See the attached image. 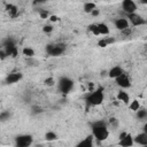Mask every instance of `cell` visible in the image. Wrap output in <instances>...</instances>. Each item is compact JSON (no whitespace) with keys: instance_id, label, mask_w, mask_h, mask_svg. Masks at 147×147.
<instances>
[{"instance_id":"obj_21","label":"cell","mask_w":147,"mask_h":147,"mask_svg":"<svg viewBox=\"0 0 147 147\" xmlns=\"http://www.w3.org/2000/svg\"><path fill=\"white\" fill-rule=\"evenodd\" d=\"M136 114H137V118L139 121L147 119V109H139L138 111H136Z\"/></svg>"},{"instance_id":"obj_32","label":"cell","mask_w":147,"mask_h":147,"mask_svg":"<svg viewBox=\"0 0 147 147\" xmlns=\"http://www.w3.org/2000/svg\"><path fill=\"white\" fill-rule=\"evenodd\" d=\"M144 132H146L147 133V122L145 123V125H144Z\"/></svg>"},{"instance_id":"obj_18","label":"cell","mask_w":147,"mask_h":147,"mask_svg":"<svg viewBox=\"0 0 147 147\" xmlns=\"http://www.w3.org/2000/svg\"><path fill=\"white\" fill-rule=\"evenodd\" d=\"M113 42H115V38H114V37H107V38L101 39V40L98 42V45H99L100 47H106V46H108L109 44H113Z\"/></svg>"},{"instance_id":"obj_2","label":"cell","mask_w":147,"mask_h":147,"mask_svg":"<svg viewBox=\"0 0 147 147\" xmlns=\"http://www.w3.org/2000/svg\"><path fill=\"white\" fill-rule=\"evenodd\" d=\"M91 127H92V136L98 141H105L109 137V130L105 121L93 122L91 124Z\"/></svg>"},{"instance_id":"obj_14","label":"cell","mask_w":147,"mask_h":147,"mask_svg":"<svg viewBox=\"0 0 147 147\" xmlns=\"http://www.w3.org/2000/svg\"><path fill=\"white\" fill-rule=\"evenodd\" d=\"M134 139V144L137 145H140V146H147V133L146 132H141V133H138L136 137H133Z\"/></svg>"},{"instance_id":"obj_29","label":"cell","mask_w":147,"mask_h":147,"mask_svg":"<svg viewBox=\"0 0 147 147\" xmlns=\"http://www.w3.org/2000/svg\"><path fill=\"white\" fill-rule=\"evenodd\" d=\"M131 31H132V30H131V28H129V29L124 30V31H123L122 33H123V34H126V36H127V34H130V33H131Z\"/></svg>"},{"instance_id":"obj_28","label":"cell","mask_w":147,"mask_h":147,"mask_svg":"<svg viewBox=\"0 0 147 147\" xmlns=\"http://www.w3.org/2000/svg\"><path fill=\"white\" fill-rule=\"evenodd\" d=\"M45 84H46V85H48V86H52V85L54 84V79H53L52 77L46 78V79H45Z\"/></svg>"},{"instance_id":"obj_22","label":"cell","mask_w":147,"mask_h":147,"mask_svg":"<svg viewBox=\"0 0 147 147\" xmlns=\"http://www.w3.org/2000/svg\"><path fill=\"white\" fill-rule=\"evenodd\" d=\"M45 139H46V141H54L57 139V134L53 131H47L45 133Z\"/></svg>"},{"instance_id":"obj_23","label":"cell","mask_w":147,"mask_h":147,"mask_svg":"<svg viewBox=\"0 0 147 147\" xmlns=\"http://www.w3.org/2000/svg\"><path fill=\"white\" fill-rule=\"evenodd\" d=\"M88 31L92 32L94 36H100V32H99V28H98V23H92L88 25Z\"/></svg>"},{"instance_id":"obj_26","label":"cell","mask_w":147,"mask_h":147,"mask_svg":"<svg viewBox=\"0 0 147 147\" xmlns=\"http://www.w3.org/2000/svg\"><path fill=\"white\" fill-rule=\"evenodd\" d=\"M42 31H44L45 33H51V32L53 31V26H52L51 24H47V25H44V28H42Z\"/></svg>"},{"instance_id":"obj_12","label":"cell","mask_w":147,"mask_h":147,"mask_svg":"<svg viewBox=\"0 0 147 147\" xmlns=\"http://www.w3.org/2000/svg\"><path fill=\"white\" fill-rule=\"evenodd\" d=\"M114 25L117 30H119L121 32H123L124 30L129 29L130 25H129V20L127 18H124V17H117L114 20Z\"/></svg>"},{"instance_id":"obj_13","label":"cell","mask_w":147,"mask_h":147,"mask_svg":"<svg viewBox=\"0 0 147 147\" xmlns=\"http://www.w3.org/2000/svg\"><path fill=\"white\" fill-rule=\"evenodd\" d=\"M123 72H124V70H123L122 67H119V65H114V67L110 68V70L108 71V76H109L110 78H113V79H116V78L119 77Z\"/></svg>"},{"instance_id":"obj_17","label":"cell","mask_w":147,"mask_h":147,"mask_svg":"<svg viewBox=\"0 0 147 147\" xmlns=\"http://www.w3.org/2000/svg\"><path fill=\"white\" fill-rule=\"evenodd\" d=\"M98 28H99L100 36H108L110 32V30L106 23H98Z\"/></svg>"},{"instance_id":"obj_24","label":"cell","mask_w":147,"mask_h":147,"mask_svg":"<svg viewBox=\"0 0 147 147\" xmlns=\"http://www.w3.org/2000/svg\"><path fill=\"white\" fill-rule=\"evenodd\" d=\"M129 108H130L131 110H133V111H138V110L140 109V103H139V101H138V100L131 101L130 105H129Z\"/></svg>"},{"instance_id":"obj_10","label":"cell","mask_w":147,"mask_h":147,"mask_svg":"<svg viewBox=\"0 0 147 147\" xmlns=\"http://www.w3.org/2000/svg\"><path fill=\"white\" fill-rule=\"evenodd\" d=\"M122 10L129 15V14H133L137 11V3L133 0H124L122 2Z\"/></svg>"},{"instance_id":"obj_3","label":"cell","mask_w":147,"mask_h":147,"mask_svg":"<svg viewBox=\"0 0 147 147\" xmlns=\"http://www.w3.org/2000/svg\"><path fill=\"white\" fill-rule=\"evenodd\" d=\"M67 49V45L64 42H52L48 44L45 48L46 53L49 56H60L62 55Z\"/></svg>"},{"instance_id":"obj_19","label":"cell","mask_w":147,"mask_h":147,"mask_svg":"<svg viewBox=\"0 0 147 147\" xmlns=\"http://www.w3.org/2000/svg\"><path fill=\"white\" fill-rule=\"evenodd\" d=\"M83 9H84V11H85V13L91 14L94 9H96V6H95V3H94V2H85V3H84V6H83Z\"/></svg>"},{"instance_id":"obj_11","label":"cell","mask_w":147,"mask_h":147,"mask_svg":"<svg viewBox=\"0 0 147 147\" xmlns=\"http://www.w3.org/2000/svg\"><path fill=\"white\" fill-rule=\"evenodd\" d=\"M23 78V74L20 72V71H15V72H10L6 76L5 78V83L6 84H15V83H18L20 80H22Z\"/></svg>"},{"instance_id":"obj_7","label":"cell","mask_w":147,"mask_h":147,"mask_svg":"<svg viewBox=\"0 0 147 147\" xmlns=\"http://www.w3.org/2000/svg\"><path fill=\"white\" fill-rule=\"evenodd\" d=\"M115 83H116L117 86H119V87L123 88V90L129 88V87H131V85H132L131 78H130V76H129L125 71H124L119 77H117V78L115 79Z\"/></svg>"},{"instance_id":"obj_5","label":"cell","mask_w":147,"mask_h":147,"mask_svg":"<svg viewBox=\"0 0 147 147\" xmlns=\"http://www.w3.org/2000/svg\"><path fill=\"white\" fill-rule=\"evenodd\" d=\"M33 142V137L31 134H18L15 137L14 145L15 147H30Z\"/></svg>"},{"instance_id":"obj_4","label":"cell","mask_w":147,"mask_h":147,"mask_svg":"<svg viewBox=\"0 0 147 147\" xmlns=\"http://www.w3.org/2000/svg\"><path fill=\"white\" fill-rule=\"evenodd\" d=\"M57 88L61 93L63 94H68L69 92H71V90L74 88V80L67 76H63L59 79L57 82Z\"/></svg>"},{"instance_id":"obj_6","label":"cell","mask_w":147,"mask_h":147,"mask_svg":"<svg viewBox=\"0 0 147 147\" xmlns=\"http://www.w3.org/2000/svg\"><path fill=\"white\" fill-rule=\"evenodd\" d=\"M2 49L6 52V54L9 56H16L17 55V47L13 38H6L2 41Z\"/></svg>"},{"instance_id":"obj_1","label":"cell","mask_w":147,"mask_h":147,"mask_svg":"<svg viewBox=\"0 0 147 147\" xmlns=\"http://www.w3.org/2000/svg\"><path fill=\"white\" fill-rule=\"evenodd\" d=\"M105 100V90L102 86H99L98 88L90 91L86 95H85V103L86 107H96L99 105H101Z\"/></svg>"},{"instance_id":"obj_9","label":"cell","mask_w":147,"mask_h":147,"mask_svg":"<svg viewBox=\"0 0 147 147\" xmlns=\"http://www.w3.org/2000/svg\"><path fill=\"white\" fill-rule=\"evenodd\" d=\"M126 18H129V22L131 23L132 26H140V25H144V24L147 23V21L141 15H139L137 13L126 15Z\"/></svg>"},{"instance_id":"obj_25","label":"cell","mask_w":147,"mask_h":147,"mask_svg":"<svg viewBox=\"0 0 147 147\" xmlns=\"http://www.w3.org/2000/svg\"><path fill=\"white\" fill-rule=\"evenodd\" d=\"M9 116H10V113H9V111H2V113L0 114V119H1L2 122H5V121L9 119Z\"/></svg>"},{"instance_id":"obj_33","label":"cell","mask_w":147,"mask_h":147,"mask_svg":"<svg viewBox=\"0 0 147 147\" xmlns=\"http://www.w3.org/2000/svg\"><path fill=\"white\" fill-rule=\"evenodd\" d=\"M141 3H144V5H147V0H142V1H140Z\"/></svg>"},{"instance_id":"obj_27","label":"cell","mask_w":147,"mask_h":147,"mask_svg":"<svg viewBox=\"0 0 147 147\" xmlns=\"http://www.w3.org/2000/svg\"><path fill=\"white\" fill-rule=\"evenodd\" d=\"M39 15L41 18H47L48 17V11L46 9H39Z\"/></svg>"},{"instance_id":"obj_15","label":"cell","mask_w":147,"mask_h":147,"mask_svg":"<svg viewBox=\"0 0 147 147\" xmlns=\"http://www.w3.org/2000/svg\"><path fill=\"white\" fill-rule=\"evenodd\" d=\"M75 147H93V136L90 134L83 140H80Z\"/></svg>"},{"instance_id":"obj_34","label":"cell","mask_w":147,"mask_h":147,"mask_svg":"<svg viewBox=\"0 0 147 147\" xmlns=\"http://www.w3.org/2000/svg\"><path fill=\"white\" fill-rule=\"evenodd\" d=\"M144 147H147V146H144Z\"/></svg>"},{"instance_id":"obj_16","label":"cell","mask_w":147,"mask_h":147,"mask_svg":"<svg viewBox=\"0 0 147 147\" xmlns=\"http://www.w3.org/2000/svg\"><path fill=\"white\" fill-rule=\"evenodd\" d=\"M117 99L119 100V101H122L123 103H125V105H129V101H130V96H129V94L125 92V91H119L118 93H117Z\"/></svg>"},{"instance_id":"obj_31","label":"cell","mask_w":147,"mask_h":147,"mask_svg":"<svg viewBox=\"0 0 147 147\" xmlns=\"http://www.w3.org/2000/svg\"><path fill=\"white\" fill-rule=\"evenodd\" d=\"M91 15H92V16H98V15H99V10H98V9H94V10L91 13Z\"/></svg>"},{"instance_id":"obj_8","label":"cell","mask_w":147,"mask_h":147,"mask_svg":"<svg viewBox=\"0 0 147 147\" xmlns=\"http://www.w3.org/2000/svg\"><path fill=\"white\" fill-rule=\"evenodd\" d=\"M133 145H134V139H133V137L130 133L122 132L119 134L118 146H121V147H132Z\"/></svg>"},{"instance_id":"obj_30","label":"cell","mask_w":147,"mask_h":147,"mask_svg":"<svg viewBox=\"0 0 147 147\" xmlns=\"http://www.w3.org/2000/svg\"><path fill=\"white\" fill-rule=\"evenodd\" d=\"M49 20H51L52 22H57V21H59V17H57V16H54V15H53V16H51V18H49Z\"/></svg>"},{"instance_id":"obj_20","label":"cell","mask_w":147,"mask_h":147,"mask_svg":"<svg viewBox=\"0 0 147 147\" xmlns=\"http://www.w3.org/2000/svg\"><path fill=\"white\" fill-rule=\"evenodd\" d=\"M22 54L25 56V57H28V59H32L33 56H34V51L31 48V47H24L23 49H22Z\"/></svg>"}]
</instances>
